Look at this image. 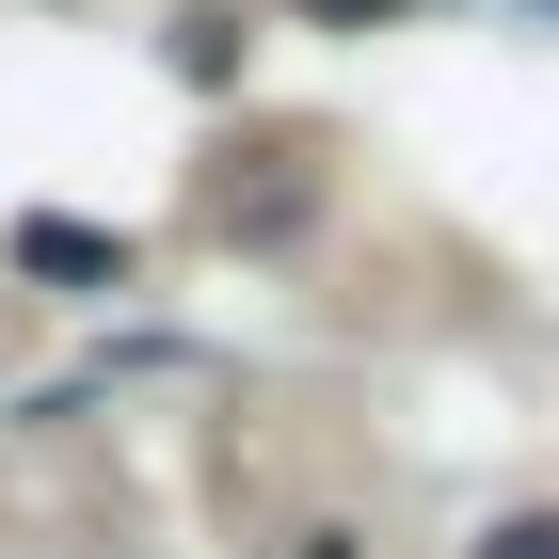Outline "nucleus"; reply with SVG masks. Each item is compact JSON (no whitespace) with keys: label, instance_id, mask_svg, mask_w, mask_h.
<instances>
[{"label":"nucleus","instance_id":"1","mask_svg":"<svg viewBox=\"0 0 559 559\" xmlns=\"http://www.w3.org/2000/svg\"><path fill=\"white\" fill-rule=\"evenodd\" d=\"M16 257H33V272H81V288H96V272H129L96 224H16Z\"/></svg>","mask_w":559,"mask_h":559},{"label":"nucleus","instance_id":"2","mask_svg":"<svg viewBox=\"0 0 559 559\" xmlns=\"http://www.w3.org/2000/svg\"><path fill=\"white\" fill-rule=\"evenodd\" d=\"M479 559H559V512H512V527H496Z\"/></svg>","mask_w":559,"mask_h":559},{"label":"nucleus","instance_id":"3","mask_svg":"<svg viewBox=\"0 0 559 559\" xmlns=\"http://www.w3.org/2000/svg\"><path fill=\"white\" fill-rule=\"evenodd\" d=\"M304 16H320V33H368V16H400V0H304Z\"/></svg>","mask_w":559,"mask_h":559}]
</instances>
